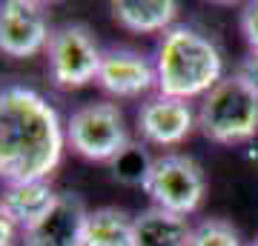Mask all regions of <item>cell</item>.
<instances>
[{"label": "cell", "mask_w": 258, "mask_h": 246, "mask_svg": "<svg viewBox=\"0 0 258 246\" xmlns=\"http://www.w3.org/2000/svg\"><path fill=\"white\" fill-rule=\"evenodd\" d=\"M89 209L72 192L57 195L52 209L29 229H23V246H86Z\"/></svg>", "instance_id": "ba28073f"}, {"label": "cell", "mask_w": 258, "mask_h": 246, "mask_svg": "<svg viewBox=\"0 0 258 246\" xmlns=\"http://www.w3.org/2000/svg\"><path fill=\"white\" fill-rule=\"evenodd\" d=\"M66 140L86 160L115 163L129 149V132L118 103L95 101L72 112L66 123Z\"/></svg>", "instance_id": "277c9868"}, {"label": "cell", "mask_w": 258, "mask_h": 246, "mask_svg": "<svg viewBox=\"0 0 258 246\" xmlns=\"http://www.w3.org/2000/svg\"><path fill=\"white\" fill-rule=\"evenodd\" d=\"M66 129L55 106L29 86H0V181H43L57 169Z\"/></svg>", "instance_id": "6da1fadb"}, {"label": "cell", "mask_w": 258, "mask_h": 246, "mask_svg": "<svg viewBox=\"0 0 258 246\" xmlns=\"http://www.w3.org/2000/svg\"><path fill=\"white\" fill-rule=\"evenodd\" d=\"M158 89L166 98H204L224 80V60L210 37L189 26H172L158 43Z\"/></svg>", "instance_id": "7a4b0ae2"}, {"label": "cell", "mask_w": 258, "mask_h": 246, "mask_svg": "<svg viewBox=\"0 0 258 246\" xmlns=\"http://www.w3.org/2000/svg\"><path fill=\"white\" fill-rule=\"evenodd\" d=\"M55 201H57V195L52 189L49 178H43V181L6 183L3 195H0V206L15 220V226H23V229H29L35 220L43 218L52 209Z\"/></svg>", "instance_id": "8fae6325"}, {"label": "cell", "mask_w": 258, "mask_h": 246, "mask_svg": "<svg viewBox=\"0 0 258 246\" xmlns=\"http://www.w3.org/2000/svg\"><path fill=\"white\" fill-rule=\"evenodd\" d=\"M49 18L43 3L6 0L0 3V52L9 57H32L49 46Z\"/></svg>", "instance_id": "52a82bcc"}, {"label": "cell", "mask_w": 258, "mask_h": 246, "mask_svg": "<svg viewBox=\"0 0 258 246\" xmlns=\"http://www.w3.org/2000/svg\"><path fill=\"white\" fill-rule=\"evenodd\" d=\"M112 18L123 29L149 35V32H169L178 18L175 0H115Z\"/></svg>", "instance_id": "4fadbf2b"}, {"label": "cell", "mask_w": 258, "mask_h": 246, "mask_svg": "<svg viewBox=\"0 0 258 246\" xmlns=\"http://www.w3.org/2000/svg\"><path fill=\"white\" fill-rule=\"evenodd\" d=\"M198 126L215 143H247L258 135V95L230 74L201 98Z\"/></svg>", "instance_id": "3957f363"}, {"label": "cell", "mask_w": 258, "mask_h": 246, "mask_svg": "<svg viewBox=\"0 0 258 246\" xmlns=\"http://www.w3.org/2000/svg\"><path fill=\"white\" fill-rule=\"evenodd\" d=\"M195 112L189 101L155 95L138 109V132L147 143L155 146H178L184 143L195 126Z\"/></svg>", "instance_id": "30bf717a"}, {"label": "cell", "mask_w": 258, "mask_h": 246, "mask_svg": "<svg viewBox=\"0 0 258 246\" xmlns=\"http://www.w3.org/2000/svg\"><path fill=\"white\" fill-rule=\"evenodd\" d=\"M144 192L152 198V206H161L175 215H192L204 201L207 175L201 163L181 152H166L155 157L144 178Z\"/></svg>", "instance_id": "5b68a950"}, {"label": "cell", "mask_w": 258, "mask_h": 246, "mask_svg": "<svg viewBox=\"0 0 258 246\" xmlns=\"http://www.w3.org/2000/svg\"><path fill=\"white\" fill-rule=\"evenodd\" d=\"M189 246H241V235L230 220L207 218L192 229Z\"/></svg>", "instance_id": "9a60e30c"}, {"label": "cell", "mask_w": 258, "mask_h": 246, "mask_svg": "<svg viewBox=\"0 0 258 246\" xmlns=\"http://www.w3.org/2000/svg\"><path fill=\"white\" fill-rule=\"evenodd\" d=\"M241 32H244V40L249 43V52H258V0L247 3L241 12Z\"/></svg>", "instance_id": "2e32d148"}, {"label": "cell", "mask_w": 258, "mask_h": 246, "mask_svg": "<svg viewBox=\"0 0 258 246\" xmlns=\"http://www.w3.org/2000/svg\"><path fill=\"white\" fill-rule=\"evenodd\" d=\"M98 86L115 98H141L158 86V69L147 55L135 49H109L103 52Z\"/></svg>", "instance_id": "9c48e42d"}, {"label": "cell", "mask_w": 258, "mask_h": 246, "mask_svg": "<svg viewBox=\"0 0 258 246\" xmlns=\"http://www.w3.org/2000/svg\"><path fill=\"white\" fill-rule=\"evenodd\" d=\"M235 77L258 95V52H249V55L241 60L238 69H235Z\"/></svg>", "instance_id": "e0dca14e"}, {"label": "cell", "mask_w": 258, "mask_h": 246, "mask_svg": "<svg viewBox=\"0 0 258 246\" xmlns=\"http://www.w3.org/2000/svg\"><path fill=\"white\" fill-rule=\"evenodd\" d=\"M135 218L118 206H101L89 212L86 220V246H132Z\"/></svg>", "instance_id": "5bb4252c"}, {"label": "cell", "mask_w": 258, "mask_h": 246, "mask_svg": "<svg viewBox=\"0 0 258 246\" xmlns=\"http://www.w3.org/2000/svg\"><path fill=\"white\" fill-rule=\"evenodd\" d=\"M46 57L52 80L60 89H78L89 80H98L103 52L95 43V35L83 23H63L49 37Z\"/></svg>", "instance_id": "8992f818"}, {"label": "cell", "mask_w": 258, "mask_h": 246, "mask_svg": "<svg viewBox=\"0 0 258 246\" xmlns=\"http://www.w3.org/2000/svg\"><path fill=\"white\" fill-rule=\"evenodd\" d=\"M12 243H15V220L0 206V246H12Z\"/></svg>", "instance_id": "ac0fdd59"}, {"label": "cell", "mask_w": 258, "mask_h": 246, "mask_svg": "<svg viewBox=\"0 0 258 246\" xmlns=\"http://www.w3.org/2000/svg\"><path fill=\"white\" fill-rule=\"evenodd\" d=\"M192 226L184 215L166 212L161 206H149L135 215L132 246H189Z\"/></svg>", "instance_id": "7c38bea8"}, {"label": "cell", "mask_w": 258, "mask_h": 246, "mask_svg": "<svg viewBox=\"0 0 258 246\" xmlns=\"http://www.w3.org/2000/svg\"><path fill=\"white\" fill-rule=\"evenodd\" d=\"M252 246H258V237H255V243H252Z\"/></svg>", "instance_id": "d6986e66"}]
</instances>
